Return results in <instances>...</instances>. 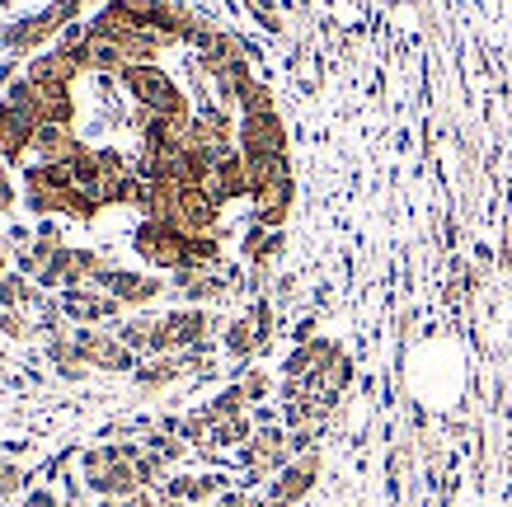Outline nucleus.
Here are the masks:
<instances>
[{
	"instance_id": "1",
	"label": "nucleus",
	"mask_w": 512,
	"mask_h": 507,
	"mask_svg": "<svg viewBox=\"0 0 512 507\" xmlns=\"http://www.w3.org/2000/svg\"><path fill=\"white\" fill-rule=\"evenodd\" d=\"M132 456H137V446H94L85 456V484L94 493H137L141 475Z\"/></svg>"
},
{
	"instance_id": "2",
	"label": "nucleus",
	"mask_w": 512,
	"mask_h": 507,
	"mask_svg": "<svg viewBox=\"0 0 512 507\" xmlns=\"http://www.w3.org/2000/svg\"><path fill=\"white\" fill-rule=\"evenodd\" d=\"M80 10H85V0H52L47 10H38V15H29V19H19V24H10L0 38H5V47H10V52H33L43 38H57V33H62V24H71Z\"/></svg>"
},
{
	"instance_id": "3",
	"label": "nucleus",
	"mask_w": 512,
	"mask_h": 507,
	"mask_svg": "<svg viewBox=\"0 0 512 507\" xmlns=\"http://www.w3.org/2000/svg\"><path fill=\"white\" fill-rule=\"evenodd\" d=\"M240 155L249 165L259 160H287V132L278 113H245L240 118Z\"/></svg>"
},
{
	"instance_id": "4",
	"label": "nucleus",
	"mask_w": 512,
	"mask_h": 507,
	"mask_svg": "<svg viewBox=\"0 0 512 507\" xmlns=\"http://www.w3.org/2000/svg\"><path fill=\"white\" fill-rule=\"evenodd\" d=\"M76 353L85 357V362H94V367H104V371H132L137 367V353L127 348L118 334H104V329H94V324H80L76 329Z\"/></svg>"
},
{
	"instance_id": "5",
	"label": "nucleus",
	"mask_w": 512,
	"mask_h": 507,
	"mask_svg": "<svg viewBox=\"0 0 512 507\" xmlns=\"http://www.w3.org/2000/svg\"><path fill=\"white\" fill-rule=\"evenodd\" d=\"M287 456H292V432H282V428H259L245 442V451H240V461L254 475H278L282 465H287Z\"/></svg>"
},
{
	"instance_id": "6",
	"label": "nucleus",
	"mask_w": 512,
	"mask_h": 507,
	"mask_svg": "<svg viewBox=\"0 0 512 507\" xmlns=\"http://www.w3.org/2000/svg\"><path fill=\"white\" fill-rule=\"evenodd\" d=\"M94 287L99 292H109L118 306H146V301H156L165 287H160V277L151 273H127V268H109L104 277H94Z\"/></svg>"
},
{
	"instance_id": "7",
	"label": "nucleus",
	"mask_w": 512,
	"mask_h": 507,
	"mask_svg": "<svg viewBox=\"0 0 512 507\" xmlns=\"http://www.w3.org/2000/svg\"><path fill=\"white\" fill-rule=\"evenodd\" d=\"M212 315L198 306L188 310H174V315H165V334H170V353H188V348H202L207 343V334H212Z\"/></svg>"
},
{
	"instance_id": "8",
	"label": "nucleus",
	"mask_w": 512,
	"mask_h": 507,
	"mask_svg": "<svg viewBox=\"0 0 512 507\" xmlns=\"http://www.w3.org/2000/svg\"><path fill=\"white\" fill-rule=\"evenodd\" d=\"M348 381H353V362H348L343 353H334L315 376H306V390H311V400L329 414V409L339 404V395L348 390Z\"/></svg>"
},
{
	"instance_id": "9",
	"label": "nucleus",
	"mask_w": 512,
	"mask_h": 507,
	"mask_svg": "<svg viewBox=\"0 0 512 507\" xmlns=\"http://www.w3.org/2000/svg\"><path fill=\"white\" fill-rule=\"evenodd\" d=\"M62 310L76 324H104L118 315V301L109 292H94V287H71V292H62Z\"/></svg>"
},
{
	"instance_id": "10",
	"label": "nucleus",
	"mask_w": 512,
	"mask_h": 507,
	"mask_svg": "<svg viewBox=\"0 0 512 507\" xmlns=\"http://www.w3.org/2000/svg\"><path fill=\"white\" fill-rule=\"evenodd\" d=\"M33 151L43 155V165H76L80 155H85V141H80L71 127L43 123L33 132Z\"/></svg>"
},
{
	"instance_id": "11",
	"label": "nucleus",
	"mask_w": 512,
	"mask_h": 507,
	"mask_svg": "<svg viewBox=\"0 0 512 507\" xmlns=\"http://www.w3.org/2000/svg\"><path fill=\"white\" fill-rule=\"evenodd\" d=\"M33 132H38V118L19 113L0 99V160H19V155L33 146Z\"/></svg>"
},
{
	"instance_id": "12",
	"label": "nucleus",
	"mask_w": 512,
	"mask_h": 507,
	"mask_svg": "<svg viewBox=\"0 0 512 507\" xmlns=\"http://www.w3.org/2000/svg\"><path fill=\"white\" fill-rule=\"evenodd\" d=\"M315 475H320V456H315V451H306V456L292 465H282V475L273 479V503H282V507L296 503V498L315 484Z\"/></svg>"
},
{
	"instance_id": "13",
	"label": "nucleus",
	"mask_w": 512,
	"mask_h": 507,
	"mask_svg": "<svg viewBox=\"0 0 512 507\" xmlns=\"http://www.w3.org/2000/svg\"><path fill=\"white\" fill-rule=\"evenodd\" d=\"M334 353H343L339 343H329V338H311V343H301V348L287 357V367H282V371H287V376H296V381H306V376H315V371L325 367Z\"/></svg>"
},
{
	"instance_id": "14",
	"label": "nucleus",
	"mask_w": 512,
	"mask_h": 507,
	"mask_svg": "<svg viewBox=\"0 0 512 507\" xmlns=\"http://www.w3.org/2000/svg\"><path fill=\"white\" fill-rule=\"evenodd\" d=\"M85 71H104V76H123V71H127L123 47L113 43V38H99V33H90V43H85Z\"/></svg>"
},
{
	"instance_id": "15",
	"label": "nucleus",
	"mask_w": 512,
	"mask_h": 507,
	"mask_svg": "<svg viewBox=\"0 0 512 507\" xmlns=\"http://www.w3.org/2000/svg\"><path fill=\"white\" fill-rule=\"evenodd\" d=\"M245 254L254 268H268V263L282 254V231H264V226H254V231L245 235Z\"/></svg>"
},
{
	"instance_id": "16",
	"label": "nucleus",
	"mask_w": 512,
	"mask_h": 507,
	"mask_svg": "<svg viewBox=\"0 0 512 507\" xmlns=\"http://www.w3.org/2000/svg\"><path fill=\"white\" fill-rule=\"evenodd\" d=\"M226 353L240 357V362H249L254 353H264V348H259V329H254V320H231L226 324Z\"/></svg>"
},
{
	"instance_id": "17",
	"label": "nucleus",
	"mask_w": 512,
	"mask_h": 507,
	"mask_svg": "<svg viewBox=\"0 0 512 507\" xmlns=\"http://www.w3.org/2000/svg\"><path fill=\"white\" fill-rule=\"evenodd\" d=\"M184 376V362L179 357H160V362H151V367H137V381L141 385H170Z\"/></svg>"
},
{
	"instance_id": "18",
	"label": "nucleus",
	"mask_w": 512,
	"mask_h": 507,
	"mask_svg": "<svg viewBox=\"0 0 512 507\" xmlns=\"http://www.w3.org/2000/svg\"><path fill=\"white\" fill-rule=\"evenodd\" d=\"M240 395H245V404H254V400H268V371H245L240 376Z\"/></svg>"
},
{
	"instance_id": "19",
	"label": "nucleus",
	"mask_w": 512,
	"mask_h": 507,
	"mask_svg": "<svg viewBox=\"0 0 512 507\" xmlns=\"http://www.w3.org/2000/svg\"><path fill=\"white\" fill-rule=\"evenodd\" d=\"M245 5H249V15L259 19V24H264L268 33H278V29H282V15L273 10V0H245Z\"/></svg>"
},
{
	"instance_id": "20",
	"label": "nucleus",
	"mask_w": 512,
	"mask_h": 507,
	"mask_svg": "<svg viewBox=\"0 0 512 507\" xmlns=\"http://www.w3.org/2000/svg\"><path fill=\"white\" fill-rule=\"evenodd\" d=\"M249 320H254V329H259V348H268V343H273V306H268V301H259Z\"/></svg>"
},
{
	"instance_id": "21",
	"label": "nucleus",
	"mask_w": 512,
	"mask_h": 507,
	"mask_svg": "<svg viewBox=\"0 0 512 507\" xmlns=\"http://www.w3.org/2000/svg\"><path fill=\"white\" fill-rule=\"evenodd\" d=\"M240 108H245V113H278V108H273V94H268L264 85H254V90L240 99Z\"/></svg>"
},
{
	"instance_id": "22",
	"label": "nucleus",
	"mask_w": 512,
	"mask_h": 507,
	"mask_svg": "<svg viewBox=\"0 0 512 507\" xmlns=\"http://www.w3.org/2000/svg\"><path fill=\"white\" fill-rule=\"evenodd\" d=\"M0 334H5V338H29V324L19 320V310L0 306Z\"/></svg>"
},
{
	"instance_id": "23",
	"label": "nucleus",
	"mask_w": 512,
	"mask_h": 507,
	"mask_svg": "<svg viewBox=\"0 0 512 507\" xmlns=\"http://www.w3.org/2000/svg\"><path fill=\"white\" fill-rule=\"evenodd\" d=\"M19 484H24V470H19V465H5V461H0V498L19 493Z\"/></svg>"
},
{
	"instance_id": "24",
	"label": "nucleus",
	"mask_w": 512,
	"mask_h": 507,
	"mask_svg": "<svg viewBox=\"0 0 512 507\" xmlns=\"http://www.w3.org/2000/svg\"><path fill=\"white\" fill-rule=\"evenodd\" d=\"M217 507H273V503H259V498H245V493H221Z\"/></svg>"
},
{
	"instance_id": "25",
	"label": "nucleus",
	"mask_w": 512,
	"mask_h": 507,
	"mask_svg": "<svg viewBox=\"0 0 512 507\" xmlns=\"http://www.w3.org/2000/svg\"><path fill=\"white\" fill-rule=\"evenodd\" d=\"M10 202H15V184H10V174L0 169V212H10Z\"/></svg>"
},
{
	"instance_id": "26",
	"label": "nucleus",
	"mask_w": 512,
	"mask_h": 507,
	"mask_svg": "<svg viewBox=\"0 0 512 507\" xmlns=\"http://www.w3.org/2000/svg\"><path fill=\"white\" fill-rule=\"evenodd\" d=\"M123 507H156V503H151V498H127Z\"/></svg>"
},
{
	"instance_id": "27",
	"label": "nucleus",
	"mask_w": 512,
	"mask_h": 507,
	"mask_svg": "<svg viewBox=\"0 0 512 507\" xmlns=\"http://www.w3.org/2000/svg\"><path fill=\"white\" fill-rule=\"evenodd\" d=\"M156 507H184V503H179V498H165V503H156Z\"/></svg>"
},
{
	"instance_id": "28",
	"label": "nucleus",
	"mask_w": 512,
	"mask_h": 507,
	"mask_svg": "<svg viewBox=\"0 0 512 507\" xmlns=\"http://www.w3.org/2000/svg\"><path fill=\"white\" fill-rule=\"evenodd\" d=\"M0 277H5V249H0Z\"/></svg>"
}]
</instances>
